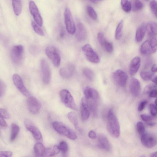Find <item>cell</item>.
<instances>
[{
    "mask_svg": "<svg viewBox=\"0 0 157 157\" xmlns=\"http://www.w3.org/2000/svg\"><path fill=\"white\" fill-rule=\"evenodd\" d=\"M107 128L109 134L113 137L117 138L120 135V128L118 120L112 109L108 112L107 122Z\"/></svg>",
    "mask_w": 157,
    "mask_h": 157,
    "instance_id": "1",
    "label": "cell"
},
{
    "mask_svg": "<svg viewBox=\"0 0 157 157\" xmlns=\"http://www.w3.org/2000/svg\"><path fill=\"white\" fill-rule=\"evenodd\" d=\"M52 126L58 133L68 138L75 140L77 136L75 133L70 128L61 122L55 121L52 123Z\"/></svg>",
    "mask_w": 157,
    "mask_h": 157,
    "instance_id": "2",
    "label": "cell"
},
{
    "mask_svg": "<svg viewBox=\"0 0 157 157\" xmlns=\"http://www.w3.org/2000/svg\"><path fill=\"white\" fill-rule=\"evenodd\" d=\"M156 37L150 38L145 41L140 48V52L143 55H147L152 54L157 50Z\"/></svg>",
    "mask_w": 157,
    "mask_h": 157,
    "instance_id": "3",
    "label": "cell"
},
{
    "mask_svg": "<svg viewBox=\"0 0 157 157\" xmlns=\"http://www.w3.org/2000/svg\"><path fill=\"white\" fill-rule=\"evenodd\" d=\"M45 52L47 56L54 65L56 67L59 66L61 62V57L57 49L53 45H50L46 47Z\"/></svg>",
    "mask_w": 157,
    "mask_h": 157,
    "instance_id": "4",
    "label": "cell"
},
{
    "mask_svg": "<svg viewBox=\"0 0 157 157\" xmlns=\"http://www.w3.org/2000/svg\"><path fill=\"white\" fill-rule=\"evenodd\" d=\"M59 95L62 102L65 106L73 110H77L74 99L69 91L63 89L60 91Z\"/></svg>",
    "mask_w": 157,
    "mask_h": 157,
    "instance_id": "5",
    "label": "cell"
},
{
    "mask_svg": "<svg viewBox=\"0 0 157 157\" xmlns=\"http://www.w3.org/2000/svg\"><path fill=\"white\" fill-rule=\"evenodd\" d=\"M64 19L67 32L70 34H74L76 31V27L71 12L68 7L65 9Z\"/></svg>",
    "mask_w": 157,
    "mask_h": 157,
    "instance_id": "6",
    "label": "cell"
},
{
    "mask_svg": "<svg viewBox=\"0 0 157 157\" xmlns=\"http://www.w3.org/2000/svg\"><path fill=\"white\" fill-rule=\"evenodd\" d=\"M82 50L86 58L89 62L94 63L100 62V59L98 55L90 44L84 45L82 46Z\"/></svg>",
    "mask_w": 157,
    "mask_h": 157,
    "instance_id": "7",
    "label": "cell"
},
{
    "mask_svg": "<svg viewBox=\"0 0 157 157\" xmlns=\"http://www.w3.org/2000/svg\"><path fill=\"white\" fill-rule=\"evenodd\" d=\"M24 49L21 45H16L12 48L11 56L13 62L15 64H20L22 61L24 55Z\"/></svg>",
    "mask_w": 157,
    "mask_h": 157,
    "instance_id": "8",
    "label": "cell"
},
{
    "mask_svg": "<svg viewBox=\"0 0 157 157\" xmlns=\"http://www.w3.org/2000/svg\"><path fill=\"white\" fill-rule=\"evenodd\" d=\"M40 67L43 82L45 84H48L51 80V72L49 65L45 59L41 60Z\"/></svg>",
    "mask_w": 157,
    "mask_h": 157,
    "instance_id": "9",
    "label": "cell"
},
{
    "mask_svg": "<svg viewBox=\"0 0 157 157\" xmlns=\"http://www.w3.org/2000/svg\"><path fill=\"white\" fill-rule=\"evenodd\" d=\"M141 141L144 146L148 148H151L156 145L157 139L154 134L145 132L141 136Z\"/></svg>",
    "mask_w": 157,
    "mask_h": 157,
    "instance_id": "10",
    "label": "cell"
},
{
    "mask_svg": "<svg viewBox=\"0 0 157 157\" xmlns=\"http://www.w3.org/2000/svg\"><path fill=\"white\" fill-rule=\"evenodd\" d=\"M29 10L35 22L40 26L43 25V19L38 8L35 2L30 1L29 3Z\"/></svg>",
    "mask_w": 157,
    "mask_h": 157,
    "instance_id": "11",
    "label": "cell"
},
{
    "mask_svg": "<svg viewBox=\"0 0 157 157\" xmlns=\"http://www.w3.org/2000/svg\"><path fill=\"white\" fill-rule=\"evenodd\" d=\"M13 82L18 90L24 96L29 97L30 94L25 86L21 77L17 74L12 77Z\"/></svg>",
    "mask_w": 157,
    "mask_h": 157,
    "instance_id": "12",
    "label": "cell"
},
{
    "mask_svg": "<svg viewBox=\"0 0 157 157\" xmlns=\"http://www.w3.org/2000/svg\"><path fill=\"white\" fill-rule=\"evenodd\" d=\"M27 105L29 111L33 114H36L41 107L40 102L35 97L29 96L27 100Z\"/></svg>",
    "mask_w": 157,
    "mask_h": 157,
    "instance_id": "13",
    "label": "cell"
},
{
    "mask_svg": "<svg viewBox=\"0 0 157 157\" xmlns=\"http://www.w3.org/2000/svg\"><path fill=\"white\" fill-rule=\"evenodd\" d=\"M24 124L26 129L31 132L36 140H41L42 136L40 131L31 121L28 119L25 120Z\"/></svg>",
    "mask_w": 157,
    "mask_h": 157,
    "instance_id": "14",
    "label": "cell"
},
{
    "mask_svg": "<svg viewBox=\"0 0 157 157\" xmlns=\"http://www.w3.org/2000/svg\"><path fill=\"white\" fill-rule=\"evenodd\" d=\"M113 76L115 81L119 86L124 87L126 85L128 76L121 69L117 70L113 73Z\"/></svg>",
    "mask_w": 157,
    "mask_h": 157,
    "instance_id": "15",
    "label": "cell"
},
{
    "mask_svg": "<svg viewBox=\"0 0 157 157\" xmlns=\"http://www.w3.org/2000/svg\"><path fill=\"white\" fill-rule=\"evenodd\" d=\"M75 71V67L72 64L69 63L61 68L59 70L60 75L63 78L67 79L71 77Z\"/></svg>",
    "mask_w": 157,
    "mask_h": 157,
    "instance_id": "16",
    "label": "cell"
},
{
    "mask_svg": "<svg viewBox=\"0 0 157 157\" xmlns=\"http://www.w3.org/2000/svg\"><path fill=\"white\" fill-rule=\"evenodd\" d=\"M90 113L87 100L85 98H83L82 99L80 103V114L82 119L83 121L88 119Z\"/></svg>",
    "mask_w": 157,
    "mask_h": 157,
    "instance_id": "17",
    "label": "cell"
},
{
    "mask_svg": "<svg viewBox=\"0 0 157 157\" xmlns=\"http://www.w3.org/2000/svg\"><path fill=\"white\" fill-rule=\"evenodd\" d=\"M87 35V32L85 26L81 22H78L76 35V39L79 41H83L86 39Z\"/></svg>",
    "mask_w": 157,
    "mask_h": 157,
    "instance_id": "18",
    "label": "cell"
},
{
    "mask_svg": "<svg viewBox=\"0 0 157 157\" xmlns=\"http://www.w3.org/2000/svg\"><path fill=\"white\" fill-rule=\"evenodd\" d=\"M98 146L101 148L107 151H110L111 147L107 137L102 134H99L98 137Z\"/></svg>",
    "mask_w": 157,
    "mask_h": 157,
    "instance_id": "19",
    "label": "cell"
},
{
    "mask_svg": "<svg viewBox=\"0 0 157 157\" xmlns=\"http://www.w3.org/2000/svg\"><path fill=\"white\" fill-rule=\"evenodd\" d=\"M130 90L131 94L134 97L138 96L140 90V84L137 79L132 78L130 83Z\"/></svg>",
    "mask_w": 157,
    "mask_h": 157,
    "instance_id": "20",
    "label": "cell"
},
{
    "mask_svg": "<svg viewBox=\"0 0 157 157\" xmlns=\"http://www.w3.org/2000/svg\"><path fill=\"white\" fill-rule=\"evenodd\" d=\"M141 59L138 56L133 58L130 62L129 67V73L131 76L135 75L140 67Z\"/></svg>",
    "mask_w": 157,
    "mask_h": 157,
    "instance_id": "21",
    "label": "cell"
},
{
    "mask_svg": "<svg viewBox=\"0 0 157 157\" xmlns=\"http://www.w3.org/2000/svg\"><path fill=\"white\" fill-rule=\"evenodd\" d=\"M157 25L156 22L154 21H150L146 24V32L150 38L156 37Z\"/></svg>",
    "mask_w": 157,
    "mask_h": 157,
    "instance_id": "22",
    "label": "cell"
},
{
    "mask_svg": "<svg viewBox=\"0 0 157 157\" xmlns=\"http://www.w3.org/2000/svg\"><path fill=\"white\" fill-rule=\"evenodd\" d=\"M146 32V24L143 23L139 26L136 32L135 39L137 42H141L143 39Z\"/></svg>",
    "mask_w": 157,
    "mask_h": 157,
    "instance_id": "23",
    "label": "cell"
},
{
    "mask_svg": "<svg viewBox=\"0 0 157 157\" xmlns=\"http://www.w3.org/2000/svg\"><path fill=\"white\" fill-rule=\"evenodd\" d=\"M60 151L58 146L54 145L46 149L42 157H52L58 154Z\"/></svg>",
    "mask_w": 157,
    "mask_h": 157,
    "instance_id": "24",
    "label": "cell"
},
{
    "mask_svg": "<svg viewBox=\"0 0 157 157\" xmlns=\"http://www.w3.org/2000/svg\"><path fill=\"white\" fill-rule=\"evenodd\" d=\"M46 148L42 143L38 142L35 144L34 147V152L36 157H42Z\"/></svg>",
    "mask_w": 157,
    "mask_h": 157,
    "instance_id": "25",
    "label": "cell"
},
{
    "mask_svg": "<svg viewBox=\"0 0 157 157\" xmlns=\"http://www.w3.org/2000/svg\"><path fill=\"white\" fill-rule=\"evenodd\" d=\"M67 117L75 128L80 131V129L79 127L78 118L76 114L72 112H69L67 114Z\"/></svg>",
    "mask_w": 157,
    "mask_h": 157,
    "instance_id": "26",
    "label": "cell"
},
{
    "mask_svg": "<svg viewBox=\"0 0 157 157\" xmlns=\"http://www.w3.org/2000/svg\"><path fill=\"white\" fill-rule=\"evenodd\" d=\"M12 6L14 13L18 16L21 13L22 10V4L21 0L12 1Z\"/></svg>",
    "mask_w": 157,
    "mask_h": 157,
    "instance_id": "27",
    "label": "cell"
},
{
    "mask_svg": "<svg viewBox=\"0 0 157 157\" xmlns=\"http://www.w3.org/2000/svg\"><path fill=\"white\" fill-rule=\"evenodd\" d=\"M20 128L15 123H12L11 125V134L10 140L14 141L17 137L19 132Z\"/></svg>",
    "mask_w": 157,
    "mask_h": 157,
    "instance_id": "28",
    "label": "cell"
},
{
    "mask_svg": "<svg viewBox=\"0 0 157 157\" xmlns=\"http://www.w3.org/2000/svg\"><path fill=\"white\" fill-rule=\"evenodd\" d=\"M130 2L131 4V10L133 11H138L141 10L143 7V3L140 1L132 0Z\"/></svg>",
    "mask_w": 157,
    "mask_h": 157,
    "instance_id": "29",
    "label": "cell"
},
{
    "mask_svg": "<svg viewBox=\"0 0 157 157\" xmlns=\"http://www.w3.org/2000/svg\"><path fill=\"white\" fill-rule=\"evenodd\" d=\"M123 28V21L121 20L118 24L115 33V38L117 40H120L122 36Z\"/></svg>",
    "mask_w": 157,
    "mask_h": 157,
    "instance_id": "30",
    "label": "cell"
},
{
    "mask_svg": "<svg viewBox=\"0 0 157 157\" xmlns=\"http://www.w3.org/2000/svg\"><path fill=\"white\" fill-rule=\"evenodd\" d=\"M121 5L123 10L126 13L129 12L131 10V4L130 1L127 0L121 1Z\"/></svg>",
    "mask_w": 157,
    "mask_h": 157,
    "instance_id": "31",
    "label": "cell"
},
{
    "mask_svg": "<svg viewBox=\"0 0 157 157\" xmlns=\"http://www.w3.org/2000/svg\"><path fill=\"white\" fill-rule=\"evenodd\" d=\"M140 75L142 79L147 81L151 79L153 76L154 74L149 71H143L140 72Z\"/></svg>",
    "mask_w": 157,
    "mask_h": 157,
    "instance_id": "32",
    "label": "cell"
},
{
    "mask_svg": "<svg viewBox=\"0 0 157 157\" xmlns=\"http://www.w3.org/2000/svg\"><path fill=\"white\" fill-rule=\"evenodd\" d=\"M83 73L85 76L89 80L92 81L94 78V74L90 69L86 68L83 70Z\"/></svg>",
    "mask_w": 157,
    "mask_h": 157,
    "instance_id": "33",
    "label": "cell"
},
{
    "mask_svg": "<svg viewBox=\"0 0 157 157\" xmlns=\"http://www.w3.org/2000/svg\"><path fill=\"white\" fill-rule=\"evenodd\" d=\"M31 25L33 30L36 33L41 36H44L43 31L35 22L32 21Z\"/></svg>",
    "mask_w": 157,
    "mask_h": 157,
    "instance_id": "34",
    "label": "cell"
},
{
    "mask_svg": "<svg viewBox=\"0 0 157 157\" xmlns=\"http://www.w3.org/2000/svg\"><path fill=\"white\" fill-rule=\"evenodd\" d=\"M87 13L89 17L92 19L96 20L97 18V14L94 9L91 6H88L86 8Z\"/></svg>",
    "mask_w": 157,
    "mask_h": 157,
    "instance_id": "35",
    "label": "cell"
},
{
    "mask_svg": "<svg viewBox=\"0 0 157 157\" xmlns=\"http://www.w3.org/2000/svg\"><path fill=\"white\" fill-rule=\"evenodd\" d=\"M93 88L89 86L86 87L84 90L85 98L87 99H91L92 97Z\"/></svg>",
    "mask_w": 157,
    "mask_h": 157,
    "instance_id": "36",
    "label": "cell"
},
{
    "mask_svg": "<svg viewBox=\"0 0 157 157\" xmlns=\"http://www.w3.org/2000/svg\"><path fill=\"white\" fill-rule=\"evenodd\" d=\"M136 127L137 132L140 136L145 133L144 125L142 122H138L136 124Z\"/></svg>",
    "mask_w": 157,
    "mask_h": 157,
    "instance_id": "37",
    "label": "cell"
},
{
    "mask_svg": "<svg viewBox=\"0 0 157 157\" xmlns=\"http://www.w3.org/2000/svg\"><path fill=\"white\" fill-rule=\"evenodd\" d=\"M60 150L63 154H65L67 151L68 149V145L67 143L64 141L60 142L58 146Z\"/></svg>",
    "mask_w": 157,
    "mask_h": 157,
    "instance_id": "38",
    "label": "cell"
},
{
    "mask_svg": "<svg viewBox=\"0 0 157 157\" xmlns=\"http://www.w3.org/2000/svg\"><path fill=\"white\" fill-rule=\"evenodd\" d=\"M97 38L98 42L103 47L107 41L103 33L101 32L98 33L97 34Z\"/></svg>",
    "mask_w": 157,
    "mask_h": 157,
    "instance_id": "39",
    "label": "cell"
},
{
    "mask_svg": "<svg viewBox=\"0 0 157 157\" xmlns=\"http://www.w3.org/2000/svg\"><path fill=\"white\" fill-rule=\"evenodd\" d=\"M150 9L156 17H157V3L155 0H153L151 1L150 3Z\"/></svg>",
    "mask_w": 157,
    "mask_h": 157,
    "instance_id": "40",
    "label": "cell"
},
{
    "mask_svg": "<svg viewBox=\"0 0 157 157\" xmlns=\"http://www.w3.org/2000/svg\"><path fill=\"white\" fill-rule=\"evenodd\" d=\"M103 47L108 53H111L113 52V47L111 43L106 41Z\"/></svg>",
    "mask_w": 157,
    "mask_h": 157,
    "instance_id": "41",
    "label": "cell"
},
{
    "mask_svg": "<svg viewBox=\"0 0 157 157\" xmlns=\"http://www.w3.org/2000/svg\"><path fill=\"white\" fill-rule=\"evenodd\" d=\"M156 89V86L153 84H149L147 85L144 88V94H148L152 90Z\"/></svg>",
    "mask_w": 157,
    "mask_h": 157,
    "instance_id": "42",
    "label": "cell"
},
{
    "mask_svg": "<svg viewBox=\"0 0 157 157\" xmlns=\"http://www.w3.org/2000/svg\"><path fill=\"white\" fill-rule=\"evenodd\" d=\"M0 115L3 118L8 119L10 118L9 113L6 109H4L0 108Z\"/></svg>",
    "mask_w": 157,
    "mask_h": 157,
    "instance_id": "43",
    "label": "cell"
},
{
    "mask_svg": "<svg viewBox=\"0 0 157 157\" xmlns=\"http://www.w3.org/2000/svg\"><path fill=\"white\" fill-rule=\"evenodd\" d=\"M6 90V86L5 84L0 80V98L5 94Z\"/></svg>",
    "mask_w": 157,
    "mask_h": 157,
    "instance_id": "44",
    "label": "cell"
},
{
    "mask_svg": "<svg viewBox=\"0 0 157 157\" xmlns=\"http://www.w3.org/2000/svg\"><path fill=\"white\" fill-rule=\"evenodd\" d=\"M149 109L150 113L152 116H155L156 115V105L153 104H151L149 105Z\"/></svg>",
    "mask_w": 157,
    "mask_h": 157,
    "instance_id": "45",
    "label": "cell"
},
{
    "mask_svg": "<svg viewBox=\"0 0 157 157\" xmlns=\"http://www.w3.org/2000/svg\"><path fill=\"white\" fill-rule=\"evenodd\" d=\"M140 117L143 121L147 122L151 121L153 118L151 116L146 114H141Z\"/></svg>",
    "mask_w": 157,
    "mask_h": 157,
    "instance_id": "46",
    "label": "cell"
},
{
    "mask_svg": "<svg viewBox=\"0 0 157 157\" xmlns=\"http://www.w3.org/2000/svg\"><path fill=\"white\" fill-rule=\"evenodd\" d=\"M12 153L9 151H2L0 152V157H11Z\"/></svg>",
    "mask_w": 157,
    "mask_h": 157,
    "instance_id": "47",
    "label": "cell"
},
{
    "mask_svg": "<svg viewBox=\"0 0 157 157\" xmlns=\"http://www.w3.org/2000/svg\"><path fill=\"white\" fill-rule=\"evenodd\" d=\"M147 103V101L146 100L143 101L141 102L138 106V110L139 111H140L143 110L145 108Z\"/></svg>",
    "mask_w": 157,
    "mask_h": 157,
    "instance_id": "48",
    "label": "cell"
},
{
    "mask_svg": "<svg viewBox=\"0 0 157 157\" xmlns=\"http://www.w3.org/2000/svg\"><path fill=\"white\" fill-rule=\"evenodd\" d=\"M149 96L150 98H156L157 95V91L156 89L151 91L149 94Z\"/></svg>",
    "mask_w": 157,
    "mask_h": 157,
    "instance_id": "49",
    "label": "cell"
},
{
    "mask_svg": "<svg viewBox=\"0 0 157 157\" xmlns=\"http://www.w3.org/2000/svg\"><path fill=\"white\" fill-rule=\"evenodd\" d=\"M89 137L93 139H95L96 137V134L95 132L93 130H90L88 133Z\"/></svg>",
    "mask_w": 157,
    "mask_h": 157,
    "instance_id": "50",
    "label": "cell"
},
{
    "mask_svg": "<svg viewBox=\"0 0 157 157\" xmlns=\"http://www.w3.org/2000/svg\"><path fill=\"white\" fill-rule=\"evenodd\" d=\"M0 125L4 127H6L7 124L4 119L0 115Z\"/></svg>",
    "mask_w": 157,
    "mask_h": 157,
    "instance_id": "51",
    "label": "cell"
},
{
    "mask_svg": "<svg viewBox=\"0 0 157 157\" xmlns=\"http://www.w3.org/2000/svg\"><path fill=\"white\" fill-rule=\"evenodd\" d=\"M30 51L32 54H35L38 52V48L36 46H33L30 48Z\"/></svg>",
    "mask_w": 157,
    "mask_h": 157,
    "instance_id": "52",
    "label": "cell"
},
{
    "mask_svg": "<svg viewBox=\"0 0 157 157\" xmlns=\"http://www.w3.org/2000/svg\"><path fill=\"white\" fill-rule=\"evenodd\" d=\"M157 66L156 64H153L151 67V72L152 73H155L157 72Z\"/></svg>",
    "mask_w": 157,
    "mask_h": 157,
    "instance_id": "53",
    "label": "cell"
},
{
    "mask_svg": "<svg viewBox=\"0 0 157 157\" xmlns=\"http://www.w3.org/2000/svg\"><path fill=\"white\" fill-rule=\"evenodd\" d=\"M155 123L154 122H149L147 123V125L150 127H152L155 125Z\"/></svg>",
    "mask_w": 157,
    "mask_h": 157,
    "instance_id": "54",
    "label": "cell"
},
{
    "mask_svg": "<svg viewBox=\"0 0 157 157\" xmlns=\"http://www.w3.org/2000/svg\"><path fill=\"white\" fill-rule=\"evenodd\" d=\"M151 81L153 82L156 84L157 83V76H155L151 78Z\"/></svg>",
    "mask_w": 157,
    "mask_h": 157,
    "instance_id": "55",
    "label": "cell"
},
{
    "mask_svg": "<svg viewBox=\"0 0 157 157\" xmlns=\"http://www.w3.org/2000/svg\"><path fill=\"white\" fill-rule=\"evenodd\" d=\"M64 35V32L63 30L60 31L59 33V36L61 38H62Z\"/></svg>",
    "mask_w": 157,
    "mask_h": 157,
    "instance_id": "56",
    "label": "cell"
},
{
    "mask_svg": "<svg viewBox=\"0 0 157 157\" xmlns=\"http://www.w3.org/2000/svg\"><path fill=\"white\" fill-rule=\"evenodd\" d=\"M150 157H157V151L151 153L150 155Z\"/></svg>",
    "mask_w": 157,
    "mask_h": 157,
    "instance_id": "57",
    "label": "cell"
},
{
    "mask_svg": "<svg viewBox=\"0 0 157 157\" xmlns=\"http://www.w3.org/2000/svg\"><path fill=\"white\" fill-rule=\"evenodd\" d=\"M99 1H98V0H91L90 1L91 2L94 3H96L98 2Z\"/></svg>",
    "mask_w": 157,
    "mask_h": 157,
    "instance_id": "58",
    "label": "cell"
},
{
    "mask_svg": "<svg viewBox=\"0 0 157 157\" xmlns=\"http://www.w3.org/2000/svg\"><path fill=\"white\" fill-rule=\"evenodd\" d=\"M140 157H146V156L145 155H141V156H140Z\"/></svg>",
    "mask_w": 157,
    "mask_h": 157,
    "instance_id": "59",
    "label": "cell"
}]
</instances>
